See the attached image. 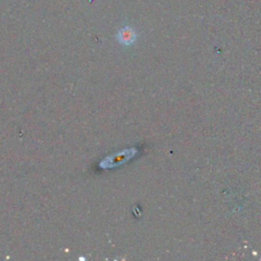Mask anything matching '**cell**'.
I'll list each match as a JSON object with an SVG mask.
<instances>
[{"mask_svg":"<svg viewBox=\"0 0 261 261\" xmlns=\"http://www.w3.org/2000/svg\"><path fill=\"white\" fill-rule=\"evenodd\" d=\"M117 39L121 44H124V45L133 44L136 40V32L129 27H124L118 31Z\"/></svg>","mask_w":261,"mask_h":261,"instance_id":"6da1fadb","label":"cell"}]
</instances>
